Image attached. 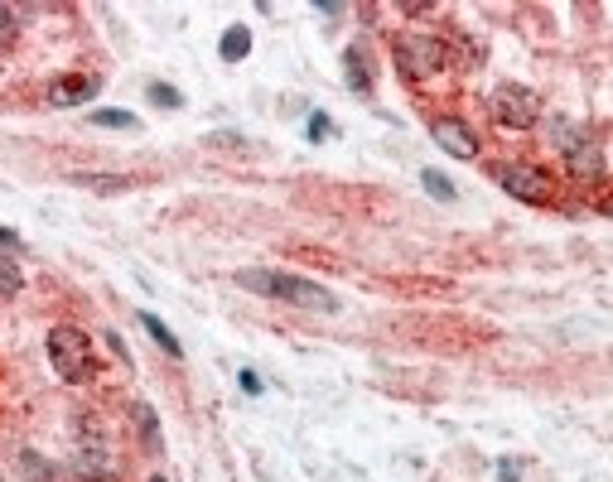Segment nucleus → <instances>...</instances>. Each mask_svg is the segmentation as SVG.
Returning <instances> with one entry per match:
<instances>
[{
    "label": "nucleus",
    "mask_w": 613,
    "mask_h": 482,
    "mask_svg": "<svg viewBox=\"0 0 613 482\" xmlns=\"http://www.w3.org/2000/svg\"><path fill=\"white\" fill-rule=\"evenodd\" d=\"M237 285L251 290L261 299H280V304H295V309H314V314H338V295H329L324 285H314L305 275H290V270H266L251 266L237 270Z\"/></svg>",
    "instance_id": "f257e3e1"
},
{
    "label": "nucleus",
    "mask_w": 613,
    "mask_h": 482,
    "mask_svg": "<svg viewBox=\"0 0 613 482\" xmlns=\"http://www.w3.org/2000/svg\"><path fill=\"white\" fill-rule=\"evenodd\" d=\"M49 362L68 386H83L97 372V357H92V338H87L78 323H58L49 333Z\"/></svg>",
    "instance_id": "f03ea898"
},
{
    "label": "nucleus",
    "mask_w": 613,
    "mask_h": 482,
    "mask_svg": "<svg viewBox=\"0 0 613 482\" xmlns=\"http://www.w3.org/2000/svg\"><path fill=\"white\" fill-rule=\"evenodd\" d=\"M391 58H396V73H401V78L425 82V78H435V73H445L449 44L435 39V34H396Z\"/></svg>",
    "instance_id": "7ed1b4c3"
},
{
    "label": "nucleus",
    "mask_w": 613,
    "mask_h": 482,
    "mask_svg": "<svg viewBox=\"0 0 613 482\" xmlns=\"http://www.w3.org/2000/svg\"><path fill=\"white\" fill-rule=\"evenodd\" d=\"M488 111H493L498 126L531 131V126L541 121V97H536L531 87H522V82H498V87L488 92Z\"/></svg>",
    "instance_id": "20e7f679"
},
{
    "label": "nucleus",
    "mask_w": 613,
    "mask_h": 482,
    "mask_svg": "<svg viewBox=\"0 0 613 482\" xmlns=\"http://www.w3.org/2000/svg\"><path fill=\"white\" fill-rule=\"evenodd\" d=\"M493 179H498L502 193H512L522 203H551V174L536 164H498Z\"/></svg>",
    "instance_id": "39448f33"
},
{
    "label": "nucleus",
    "mask_w": 613,
    "mask_h": 482,
    "mask_svg": "<svg viewBox=\"0 0 613 482\" xmlns=\"http://www.w3.org/2000/svg\"><path fill=\"white\" fill-rule=\"evenodd\" d=\"M430 135H435V145L454 155V160H474L478 155V135L469 121H459V116H440V121H430Z\"/></svg>",
    "instance_id": "423d86ee"
},
{
    "label": "nucleus",
    "mask_w": 613,
    "mask_h": 482,
    "mask_svg": "<svg viewBox=\"0 0 613 482\" xmlns=\"http://www.w3.org/2000/svg\"><path fill=\"white\" fill-rule=\"evenodd\" d=\"M102 92V78H92V73H63V78L49 82V107L68 111V107H83Z\"/></svg>",
    "instance_id": "0eeeda50"
},
{
    "label": "nucleus",
    "mask_w": 613,
    "mask_h": 482,
    "mask_svg": "<svg viewBox=\"0 0 613 482\" xmlns=\"http://www.w3.org/2000/svg\"><path fill=\"white\" fill-rule=\"evenodd\" d=\"M551 145H556L560 155L570 160V155H580V150H585L589 140H585V131H580V126H570L565 116H556V121H551Z\"/></svg>",
    "instance_id": "6e6552de"
},
{
    "label": "nucleus",
    "mask_w": 613,
    "mask_h": 482,
    "mask_svg": "<svg viewBox=\"0 0 613 482\" xmlns=\"http://www.w3.org/2000/svg\"><path fill=\"white\" fill-rule=\"evenodd\" d=\"M343 78H348V87H353V92H372V73H367V54L363 49H348V54H343Z\"/></svg>",
    "instance_id": "1a4fd4ad"
},
{
    "label": "nucleus",
    "mask_w": 613,
    "mask_h": 482,
    "mask_svg": "<svg viewBox=\"0 0 613 482\" xmlns=\"http://www.w3.org/2000/svg\"><path fill=\"white\" fill-rule=\"evenodd\" d=\"M218 54H223V63H242V58L251 54V29L247 25H232L218 39Z\"/></svg>",
    "instance_id": "9d476101"
},
{
    "label": "nucleus",
    "mask_w": 613,
    "mask_h": 482,
    "mask_svg": "<svg viewBox=\"0 0 613 482\" xmlns=\"http://www.w3.org/2000/svg\"><path fill=\"white\" fill-rule=\"evenodd\" d=\"M140 328H145V333H150V338H155V343L165 348V357H174V362L184 357V348H179V338H174V333H169V328H165V323H160V319H155L150 309L140 314Z\"/></svg>",
    "instance_id": "9b49d317"
},
{
    "label": "nucleus",
    "mask_w": 613,
    "mask_h": 482,
    "mask_svg": "<svg viewBox=\"0 0 613 482\" xmlns=\"http://www.w3.org/2000/svg\"><path fill=\"white\" fill-rule=\"evenodd\" d=\"M131 415H136V429H140V439H145V449H160V420H155V410L140 401V405H131Z\"/></svg>",
    "instance_id": "f8f14e48"
},
{
    "label": "nucleus",
    "mask_w": 613,
    "mask_h": 482,
    "mask_svg": "<svg viewBox=\"0 0 613 482\" xmlns=\"http://www.w3.org/2000/svg\"><path fill=\"white\" fill-rule=\"evenodd\" d=\"M25 290V270L15 266V256H0V299H15Z\"/></svg>",
    "instance_id": "ddd939ff"
},
{
    "label": "nucleus",
    "mask_w": 613,
    "mask_h": 482,
    "mask_svg": "<svg viewBox=\"0 0 613 482\" xmlns=\"http://www.w3.org/2000/svg\"><path fill=\"white\" fill-rule=\"evenodd\" d=\"M73 184L97 188V193H126V188H131V179H116V174H73Z\"/></svg>",
    "instance_id": "4468645a"
},
{
    "label": "nucleus",
    "mask_w": 613,
    "mask_h": 482,
    "mask_svg": "<svg viewBox=\"0 0 613 482\" xmlns=\"http://www.w3.org/2000/svg\"><path fill=\"white\" fill-rule=\"evenodd\" d=\"M570 169H575V174H585V179H604V160H599V150H594V145H585L580 155H570Z\"/></svg>",
    "instance_id": "2eb2a0df"
},
{
    "label": "nucleus",
    "mask_w": 613,
    "mask_h": 482,
    "mask_svg": "<svg viewBox=\"0 0 613 482\" xmlns=\"http://www.w3.org/2000/svg\"><path fill=\"white\" fill-rule=\"evenodd\" d=\"M92 126H107V131H136L140 121L131 111H92Z\"/></svg>",
    "instance_id": "dca6fc26"
},
{
    "label": "nucleus",
    "mask_w": 613,
    "mask_h": 482,
    "mask_svg": "<svg viewBox=\"0 0 613 482\" xmlns=\"http://www.w3.org/2000/svg\"><path fill=\"white\" fill-rule=\"evenodd\" d=\"M420 184L430 188V193H435L440 203H454V198H459V193H454V184H449V179L440 174V169H425V174H420Z\"/></svg>",
    "instance_id": "f3484780"
},
{
    "label": "nucleus",
    "mask_w": 613,
    "mask_h": 482,
    "mask_svg": "<svg viewBox=\"0 0 613 482\" xmlns=\"http://www.w3.org/2000/svg\"><path fill=\"white\" fill-rule=\"evenodd\" d=\"M15 39H20V15H15L10 5H0V54H5Z\"/></svg>",
    "instance_id": "a211bd4d"
},
{
    "label": "nucleus",
    "mask_w": 613,
    "mask_h": 482,
    "mask_svg": "<svg viewBox=\"0 0 613 482\" xmlns=\"http://www.w3.org/2000/svg\"><path fill=\"white\" fill-rule=\"evenodd\" d=\"M145 92H150V102H160L165 111H179V107H184V97H179V92H174L169 82H150Z\"/></svg>",
    "instance_id": "6ab92c4d"
},
{
    "label": "nucleus",
    "mask_w": 613,
    "mask_h": 482,
    "mask_svg": "<svg viewBox=\"0 0 613 482\" xmlns=\"http://www.w3.org/2000/svg\"><path fill=\"white\" fill-rule=\"evenodd\" d=\"M329 131H334V126H329V116H324V111H314V116H309V140H324Z\"/></svg>",
    "instance_id": "aec40b11"
},
{
    "label": "nucleus",
    "mask_w": 613,
    "mask_h": 482,
    "mask_svg": "<svg viewBox=\"0 0 613 482\" xmlns=\"http://www.w3.org/2000/svg\"><path fill=\"white\" fill-rule=\"evenodd\" d=\"M242 391H247V396H256V391H261V381H256L251 372H242Z\"/></svg>",
    "instance_id": "412c9836"
},
{
    "label": "nucleus",
    "mask_w": 613,
    "mask_h": 482,
    "mask_svg": "<svg viewBox=\"0 0 613 482\" xmlns=\"http://www.w3.org/2000/svg\"><path fill=\"white\" fill-rule=\"evenodd\" d=\"M150 482H169V478H150Z\"/></svg>",
    "instance_id": "4be33fe9"
},
{
    "label": "nucleus",
    "mask_w": 613,
    "mask_h": 482,
    "mask_svg": "<svg viewBox=\"0 0 613 482\" xmlns=\"http://www.w3.org/2000/svg\"><path fill=\"white\" fill-rule=\"evenodd\" d=\"M97 482H102V478H97Z\"/></svg>",
    "instance_id": "5701e85b"
}]
</instances>
